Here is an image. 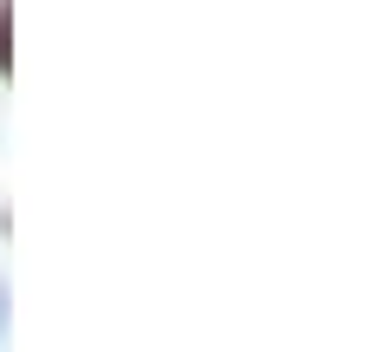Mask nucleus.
Wrapping results in <instances>:
<instances>
[{
	"label": "nucleus",
	"mask_w": 365,
	"mask_h": 352,
	"mask_svg": "<svg viewBox=\"0 0 365 352\" xmlns=\"http://www.w3.org/2000/svg\"><path fill=\"white\" fill-rule=\"evenodd\" d=\"M0 320H7V294H0Z\"/></svg>",
	"instance_id": "1"
}]
</instances>
